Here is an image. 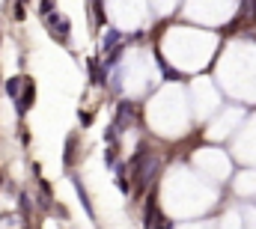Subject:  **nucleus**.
I'll use <instances>...</instances> for the list:
<instances>
[{
	"instance_id": "obj_8",
	"label": "nucleus",
	"mask_w": 256,
	"mask_h": 229,
	"mask_svg": "<svg viewBox=\"0 0 256 229\" xmlns=\"http://www.w3.org/2000/svg\"><path fill=\"white\" fill-rule=\"evenodd\" d=\"M39 12H42V15H51V12H54V0H42V3H39Z\"/></svg>"
},
{
	"instance_id": "obj_6",
	"label": "nucleus",
	"mask_w": 256,
	"mask_h": 229,
	"mask_svg": "<svg viewBox=\"0 0 256 229\" xmlns=\"http://www.w3.org/2000/svg\"><path fill=\"white\" fill-rule=\"evenodd\" d=\"M75 182V191H78V197H81V203H84V209H86V215L89 218H95V212H92V206H89V197H86V191H84V185H81V179H72Z\"/></svg>"
},
{
	"instance_id": "obj_4",
	"label": "nucleus",
	"mask_w": 256,
	"mask_h": 229,
	"mask_svg": "<svg viewBox=\"0 0 256 229\" xmlns=\"http://www.w3.org/2000/svg\"><path fill=\"white\" fill-rule=\"evenodd\" d=\"M119 45H122V33H119V30H107V33H104V39H101V51H107V54H110V51H116Z\"/></svg>"
},
{
	"instance_id": "obj_1",
	"label": "nucleus",
	"mask_w": 256,
	"mask_h": 229,
	"mask_svg": "<svg viewBox=\"0 0 256 229\" xmlns=\"http://www.w3.org/2000/svg\"><path fill=\"white\" fill-rule=\"evenodd\" d=\"M158 170H161V161L155 158V152H152L149 146H137V155H134L131 164H128V176H131V182H134V194H137V197L149 188V182L158 176Z\"/></svg>"
},
{
	"instance_id": "obj_5",
	"label": "nucleus",
	"mask_w": 256,
	"mask_h": 229,
	"mask_svg": "<svg viewBox=\"0 0 256 229\" xmlns=\"http://www.w3.org/2000/svg\"><path fill=\"white\" fill-rule=\"evenodd\" d=\"M21 89H24V77H9V80H6V95H9V98H18Z\"/></svg>"
},
{
	"instance_id": "obj_9",
	"label": "nucleus",
	"mask_w": 256,
	"mask_h": 229,
	"mask_svg": "<svg viewBox=\"0 0 256 229\" xmlns=\"http://www.w3.org/2000/svg\"><path fill=\"white\" fill-rule=\"evenodd\" d=\"M89 122H92V116H89V113L84 110V113H81V125H89Z\"/></svg>"
},
{
	"instance_id": "obj_7",
	"label": "nucleus",
	"mask_w": 256,
	"mask_h": 229,
	"mask_svg": "<svg viewBox=\"0 0 256 229\" xmlns=\"http://www.w3.org/2000/svg\"><path fill=\"white\" fill-rule=\"evenodd\" d=\"M75 146H78V140H75V137H69V140H66V155H63V161H66V164H72V161H75Z\"/></svg>"
},
{
	"instance_id": "obj_2",
	"label": "nucleus",
	"mask_w": 256,
	"mask_h": 229,
	"mask_svg": "<svg viewBox=\"0 0 256 229\" xmlns=\"http://www.w3.org/2000/svg\"><path fill=\"white\" fill-rule=\"evenodd\" d=\"M45 21H48V27H51V33H54V39H60V42H66V39H69V30H72L69 18H63V15H57V12H51V15H45Z\"/></svg>"
},
{
	"instance_id": "obj_3",
	"label": "nucleus",
	"mask_w": 256,
	"mask_h": 229,
	"mask_svg": "<svg viewBox=\"0 0 256 229\" xmlns=\"http://www.w3.org/2000/svg\"><path fill=\"white\" fill-rule=\"evenodd\" d=\"M15 101H18L15 107H18V113H21V116L33 107V101H36V86H33V80H27V77H24V89H21V95H18Z\"/></svg>"
}]
</instances>
